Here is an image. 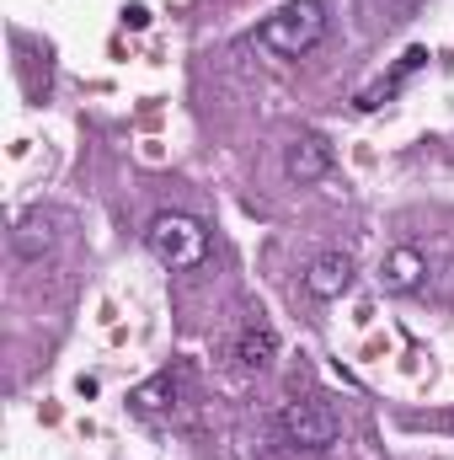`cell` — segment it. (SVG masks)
Instances as JSON below:
<instances>
[{"label": "cell", "mask_w": 454, "mask_h": 460, "mask_svg": "<svg viewBox=\"0 0 454 460\" xmlns=\"http://www.w3.org/2000/svg\"><path fill=\"white\" fill-rule=\"evenodd\" d=\"M321 38H327V5L321 0H289L278 16H267L257 27V43L278 59H305Z\"/></svg>", "instance_id": "obj_1"}, {"label": "cell", "mask_w": 454, "mask_h": 460, "mask_svg": "<svg viewBox=\"0 0 454 460\" xmlns=\"http://www.w3.org/2000/svg\"><path fill=\"white\" fill-rule=\"evenodd\" d=\"M144 246L155 252V262H166L171 273H182V268H198V262L209 257V230L198 226L193 215L166 209V215H155V220H150Z\"/></svg>", "instance_id": "obj_2"}, {"label": "cell", "mask_w": 454, "mask_h": 460, "mask_svg": "<svg viewBox=\"0 0 454 460\" xmlns=\"http://www.w3.org/2000/svg\"><path fill=\"white\" fill-rule=\"evenodd\" d=\"M278 429H284V439L300 445V450H332V445L342 439V418L327 407V402H310V396L284 402Z\"/></svg>", "instance_id": "obj_3"}, {"label": "cell", "mask_w": 454, "mask_h": 460, "mask_svg": "<svg viewBox=\"0 0 454 460\" xmlns=\"http://www.w3.org/2000/svg\"><path fill=\"white\" fill-rule=\"evenodd\" d=\"M347 284H353V257L347 252H327L305 268V295L310 300H337V295H347Z\"/></svg>", "instance_id": "obj_4"}, {"label": "cell", "mask_w": 454, "mask_h": 460, "mask_svg": "<svg viewBox=\"0 0 454 460\" xmlns=\"http://www.w3.org/2000/svg\"><path fill=\"white\" fill-rule=\"evenodd\" d=\"M284 172H289L294 182H321V177L332 172V145H327L321 134H300V139L289 145V155H284Z\"/></svg>", "instance_id": "obj_5"}, {"label": "cell", "mask_w": 454, "mask_h": 460, "mask_svg": "<svg viewBox=\"0 0 454 460\" xmlns=\"http://www.w3.org/2000/svg\"><path fill=\"white\" fill-rule=\"evenodd\" d=\"M423 279H428V257H423L417 246H396V252L380 262L385 295H412V289H423Z\"/></svg>", "instance_id": "obj_6"}, {"label": "cell", "mask_w": 454, "mask_h": 460, "mask_svg": "<svg viewBox=\"0 0 454 460\" xmlns=\"http://www.w3.org/2000/svg\"><path fill=\"white\" fill-rule=\"evenodd\" d=\"M423 65H428V49H406V54H401V65H396V70H390L380 86H369V92L358 97V113H374V108H385V102H390V97H396V92H401V86H406L417 70H423Z\"/></svg>", "instance_id": "obj_7"}, {"label": "cell", "mask_w": 454, "mask_h": 460, "mask_svg": "<svg viewBox=\"0 0 454 460\" xmlns=\"http://www.w3.org/2000/svg\"><path fill=\"white\" fill-rule=\"evenodd\" d=\"M11 246H16V257H27V262H38L48 246H54V220L43 215V209H27L16 230H11Z\"/></svg>", "instance_id": "obj_8"}, {"label": "cell", "mask_w": 454, "mask_h": 460, "mask_svg": "<svg viewBox=\"0 0 454 460\" xmlns=\"http://www.w3.org/2000/svg\"><path fill=\"white\" fill-rule=\"evenodd\" d=\"M273 353H278V332L251 316V322L240 327V338H235V358H240L246 369H262V364H273Z\"/></svg>", "instance_id": "obj_9"}, {"label": "cell", "mask_w": 454, "mask_h": 460, "mask_svg": "<svg viewBox=\"0 0 454 460\" xmlns=\"http://www.w3.org/2000/svg\"><path fill=\"white\" fill-rule=\"evenodd\" d=\"M171 396H177V380H171V375H155L150 385L134 391V407H139V412H155V407H171Z\"/></svg>", "instance_id": "obj_10"}]
</instances>
